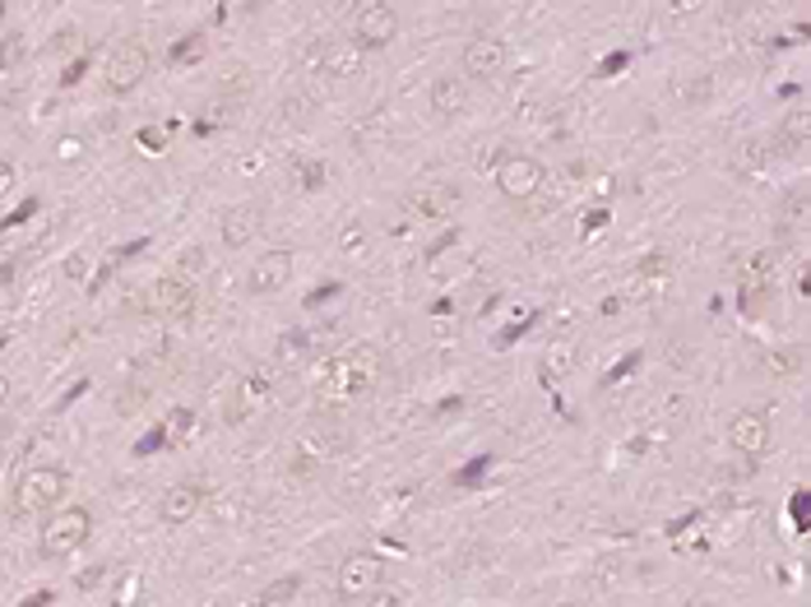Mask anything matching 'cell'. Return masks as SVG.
Masks as SVG:
<instances>
[{"mask_svg": "<svg viewBox=\"0 0 811 607\" xmlns=\"http://www.w3.org/2000/svg\"><path fill=\"white\" fill-rule=\"evenodd\" d=\"M302 358H306V335H302V329H288V335L279 339V362L283 366H297Z\"/></svg>", "mask_w": 811, "mask_h": 607, "instance_id": "18", "label": "cell"}, {"mask_svg": "<svg viewBox=\"0 0 811 607\" xmlns=\"http://www.w3.org/2000/svg\"><path fill=\"white\" fill-rule=\"evenodd\" d=\"M506 70V43L497 33H478L468 37L464 51H460V74L464 80H497Z\"/></svg>", "mask_w": 811, "mask_h": 607, "instance_id": "7", "label": "cell"}, {"mask_svg": "<svg viewBox=\"0 0 811 607\" xmlns=\"http://www.w3.org/2000/svg\"><path fill=\"white\" fill-rule=\"evenodd\" d=\"M144 74H149V47L140 43V37H121L103 61V89L112 97H126V93H135L144 84Z\"/></svg>", "mask_w": 811, "mask_h": 607, "instance_id": "3", "label": "cell"}, {"mask_svg": "<svg viewBox=\"0 0 811 607\" xmlns=\"http://www.w3.org/2000/svg\"><path fill=\"white\" fill-rule=\"evenodd\" d=\"M153 311H158V316H190V311H195L190 283H182L176 273H172V279H163L153 288Z\"/></svg>", "mask_w": 811, "mask_h": 607, "instance_id": "14", "label": "cell"}, {"mask_svg": "<svg viewBox=\"0 0 811 607\" xmlns=\"http://www.w3.org/2000/svg\"><path fill=\"white\" fill-rule=\"evenodd\" d=\"M10 190H14V163L0 159V200H10Z\"/></svg>", "mask_w": 811, "mask_h": 607, "instance_id": "22", "label": "cell"}, {"mask_svg": "<svg viewBox=\"0 0 811 607\" xmlns=\"http://www.w3.org/2000/svg\"><path fill=\"white\" fill-rule=\"evenodd\" d=\"M260 209L251 200H236L232 209H223V242L228 246H246L251 237H260Z\"/></svg>", "mask_w": 811, "mask_h": 607, "instance_id": "13", "label": "cell"}, {"mask_svg": "<svg viewBox=\"0 0 811 607\" xmlns=\"http://www.w3.org/2000/svg\"><path fill=\"white\" fill-rule=\"evenodd\" d=\"M640 273H645V279H663V273H668V256H649L640 265Z\"/></svg>", "mask_w": 811, "mask_h": 607, "instance_id": "23", "label": "cell"}, {"mask_svg": "<svg viewBox=\"0 0 811 607\" xmlns=\"http://www.w3.org/2000/svg\"><path fill=\"white\" fill-rule=\"evenodd\" d=\"M70 492V474L61 464H37L14 487V515H51Z\"/></svg>", "mask_w": 811, "mask_h": 607, "instance_id": "1", "label": "cell"}, {"mask_svg": "<svg viewBox=\"0 0 811 607\" xmlns=\"http://www.w3.org/2000/svg\"><path fill=\"white\" fill-rule=\"evenodd\" d=\"M205 33H186V37H176L172 51H167V61L172 66H195V61H205Z\"/></svg>", "mask_w": 811, "mask_h": 607, "instance_id": "17", "label": "cell"}, {"mask_svg": "<svg viewBox=\"0 0 811 607\" xmlns=\"http://www.w3.org/2000/svg\"><path fill=\"white\" fill-rule=\"evenodd\" d=\"M200 505H205V482H172L163 501H158V515H163V524H190L200 515Z\"/></svg>", "mask_w": 811, "mask_h": 607, "instance_id": "10", "label": "cell"}, {"mask_svg": "<svg viewBox=\"0 0 811 607\" xmlns=\"http://www.w3.org/2000/svg\"><path fill=\"white\" fill-rule=\"evenodd\" d=\"M385 584V561L371 557V552H352L344 557V565L334 571V594L344 603H362L367 594H375Z\"/></svg>", "mask_w": 811, "mask_h": 607, "instance_id": "5", "label": "cell"}, {"mask_svg": "<svg viewBox=\"0 0 811 607\" xmlns=\"http://www.w3.org/2000/svg\"><path fill=\"white\" fill-rule=\"evenodd\" d=\"M344 250L352 256V250H362V223H348L344 227Z\"/></svg>", "mask_w": 811, "mask_h": 607, "instance_id": "24", "label": "cell"}, {"mask_svg": "<svg viewBox=\"0 0 811 607\" xmlns=\"http://www.w3.org/2000/svg\"><path fill=\"white\" fill-rule=\"evenodd\" d=\"M362 603H367V607H404V594H399V590H385V584H381V590L367 594Z\"/></svg>", "mask_w": 811, "mask_h": 607, "instance_id": "20", "label": "cell"}, {"mask_svg": "<svg viewBox=\"0 0 811 607\" xmlns=\"http://www.w3.org/2000/svg\"><path fill=\"white\" fill-rule=\"evenodd\" d=\"M306 186H321V163H306Z\"/></svg>", "mask_w": 811, "mask_h": 607, "instance_id": "27", "label": "cell"}, {"mask_svg": "<svg viewBox=\"0 0 811 607\" xmlns=\"http://www.w3.org/2000/svg\"><path fill=\"white\" fill-rule=\"evenodd\" d=\"M47 603H51V594H37V598H28L24 607H47Z\"/></svg>", "mask_w": 811, "mask_h": 607, "instance_id": "28", "label": "cell"}, {"mask_svg": "<svg viewBox=\"0 0 811 607\" xmlns=\"http://www.w3.org/2000/svg\"><path fill=\"white\" fill-rule=\"evenodd\" d=\"M200 269H205V250H200V246H190V250H182V256H176V279H182V283L200 279Z\"/></svg>", "mask_w": 811, "mask_h": 607, "instance_id": "19", "label": "cell"}, {"mask_svg": "<svg viewBox=\"0 0 811 607\" xmlns=\"http://www.w3.org/2000/svg\"><path fill=\"white\" fill-rule=\"evenodd\" d=\"M728 445L738 450V455L756 459L769 450V418L756 413V408H742V413H733V422H728Z\"/></svg>", "mask_w": 811, "mask_h": 607, "instance_id": "9", "label": "cell"}, {"mask_svg": "<svg viewBox=\"0 0 811 607\" xmlns=\"http://www.w3.org/2000/svg\"><path fill=\"white\" fill-rule=\"evenodd\" d=\"M454 200H460V190L454 186H431V190H413V209L418 213H445Z\"/></svg>", "mask_w": 811, "mask_h": 607, "instance_id": "16", "label": "cell"}, {"mask_svg": "<svg viewBox=\"0 0 811 607\" xmlns=\"http://www.w3.org/2000/svg\"><path fill=\"white\" fill-rule=\"evenodd\" d=\"M547 182V167L533 159V153H510V159L497 167V190L506 200H533Z\"/></svg>", "mask_w": 811, "mask_h": 607, "instance_id": "6", "label": "cell"}, {"mask_svg": "<svg viewBox=\"0 0 811 607\" xmlns=\"http://www.w3.org/2000/svg\"><path fill=\"white\" fill-rule=\"evenodd\" d=\"M292 273H297L292 250H283V246H279V250H265V256L255 260L246 288L255 292V297H274V292H283V288L292 283Z\"/></svg>", "mask_w": 811, "mask_h": 607, "instance_id": "8", "label": "cell"}, {"mask_svg": "<svg viewBox=\"0 0 811 607\" xmlns=\"http://www.w3.org/2000/svg\"><path fill=\"white\" fill-rule=\"evenodd\" d=\"M468 107V80L464 74H437L431 80V116H460Z\"/></svg>", "mask_w": 811, "mask_h": 607, "instance_id": "12", "label": "cell"}, {"mask_svg": "<svg viewBox=\"0 0 811 607\" xmlns=\"http://www.w3.org/2000/svg\"><path fill=\"white\" fill-rule=\"evenodd\" d=\"M784 130H788V140H793V144H802V140H807V112H793V116H788Z\"/></svg>", "mask_w": 811, "mask_h": 607, "instance_id": "21", "label": "cell"}, {"mask_svg": "<svg viewBox=\"0 0 811 607\" xmlns=\"http://www.w3.org/2000/svg\"><path fill=\"white\" fill-rule=\"evenodd\" d=\"M297 594H302V575H283L260 590V598H255V607H288Z\"/></svg>", "mask_w": 811, "mask_h": 607, "instance_id": "15", "label": "cell"}, {"mask_svg": "<svg viewBox=\"0 0 811 607\" xmlns=\"http://www.w3.org/2000/svg\"><path fill=\"white\" fill-rule=\"evenodd\" d=\"M84 66H89V61H84V56H79V61H74V66H66V74H61V84L70 89V84L79 80V74H84Z\"/></svg>", "mask_w": 811, "mask_h": 607, "instance_id": "25", "label": "cell"}, {"mask_svg": "<svg viewBox=\"0 0 811 607\" xmlns=\"http://www.w3.org/2000/svg\"><path fill=\"white\" fill-rule=\"evenodd\" d=\"M79 153H84V144H79V140H66L61 144V159H79Z\"/></svg>", "mask_w": 811, "mask_h": 607, "instance_id": "26", "label": "cell"}, {"mask_svg": "<svg viewBox=\"0 0 811 607\" xmlns=\"http://www.w3.org/2000/svg\"><path fill=\"white\" fill-rule=\"evenodd\" d=\"M394 37H399V10L390 5V0H367L352 14V43L362 51H385Z\"/></svg>", "mask_w": 811, "mask_h": 607, "instance_id": "4", "label": "cell"}, {"mask_svg": "<svg viewBox=\"0 0 811 607\" xmlns=\"http://www.w3.org/2000/svg\"><path fill=\"white\" fill-rule=\"evenodd\" d=\"M93 538V511L89 505H56V511L47 515L43 534H37V552H43L47 561L56 557H70L74 547H84Z\"/></svg>", "mask_w": 811, "mask_h": 607, "instance_id": "2", "label": "cell"}, {"mask_svg": "<svg viewBox=\"0 0 811 607\" xmlns=\"http://www.w3.org/2000/svg\"><path fill=\"white\" fill-rule=\"evenodd\" d=\"M362 47L358 43H339V37H334V43H315L311 47V61L321 66L325 74H334V80H348V74H358L362 70Z\"/></svg>", "mask_w": 811, "mask_h": 607, "instance_id": "11", "label": "cell"}, {"mask_svg": "<svg viewBox=\"0 0 811 607\" xmlns=\"http://www.w3.org/2000/svg\"><path fill=\"white\" fill-rule=\"evenodd\" d=\"M10 273H14L10 265H0V283H10Z\"/></svg>", "mask_w": 811, "mask_h": 607, "instance_id": "29", "label": "cell"}]
</instances>
